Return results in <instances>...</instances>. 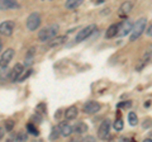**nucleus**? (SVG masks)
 <instances>
[{
  "label": "nucleus",
  "instance_id": "nucleus-1",
  "mask_svg": "<svg viewBox=\"0 0 152 142\" xmlns=\"http://www.w3.org/2000/svg\"><path fill=\"white\" fill-rule=\"evenodd\" d=\"M57 32H58V26L57 24L45 27L43 29H41L39 32H38V40H39L41 42H47L51 38H53L55 36H57Z\"/></svg>",
  "mask_w": 152,
  "mask_h": 142
},
{
  "label": "nucleus",
  "instance_id": "nucleus-2",
  "mask_svg": "<svg viewBox=\"0 0 152 142\" xmlns=\"http://www.w3.org/2000/svg\"><path fill=\"white\" fill-rule=\"evenodd\" d=\"M146 27H147V19L146 18H141V19L137 20L136 24H133L132 27V31H131V37H129V41H136V40H138L141 34L145 32L146 29Z\"/></svg>",
  "mask_w": 152,
  "mask_h": 142
},
{
  "label": "nucleus",
  "instance_id": "nucleus-3",
  "mask_svg": "<svg viewBox=\"0 0 152 142\" xmlns=\"http://www.w3.org/2000/svg\"><path fill=\"white\" fill-rule=\"evenodd\" d=\"M95 29H96V26L95 24H89L85 28H83V29H80L79 33L75 37V43H80V42H83L86 38H89V37L94 33Z\"/></svg>",
  "mask_w": 152,
  "mask_h": 142
},
{
  "label": "nucleus",
  "instance_id": "nucleus-4",
  "mask_svg": "<svg viewBox=\"0 0 152 142\" xmlns=\"http://www.w3.org/2000/svg\"><path fill=\"white\" fill-rule=\"evenodd\" d=\"M41 22H42V19H41L39 13H31L27 18L26 24H27V28L29 31H36V29L39 28Z\"/></svg>",
  "mask_w": 152,
  "mask_h": 142
},
{
  "label": "nucleus",
  "instance_id": "nucleus-5",
  "mask_svg": "<svg viewBox=\"0 0 152 142\" xmlns=\"http://www.w3.org/2000/svg\"><path fill=\"white\" fill-rule=\"evenodd\" d=\"M14 29H15V22L13 20H5L0 23V34L9 37L13 34Z\"/></svg>",
  "mask_w": 152,
  "mask_h": 142
},
{
  "label": "nucleus",
  "instance_id": "nucleus-6",
  "mask_svg": "<svg viewBox=\"0 0 152 142\" xmlns=\"http://www.w3.org/2000/svg\"><path fill=\"white\" fill-rule=\"evenodd\" d=\"M117 26H118V31H117L118 37H124L127 34H129L131 31H132V27H133L132 22L128 20V19L123 20L122 23H119V24H117Z\"/></svg>",
  "mask_w": 152,
  "mask_h": 142
},
{
  "label": "nucleus",
  "instance_id": "nucleus-7",
  "mask_svg": "<svg viewBox=\"0 0 152 142\" xmlns=\"http://www.w3.org/2000/svg\"><path fill=\"white\" fill-rule=\"evenodd\" d=\"M100 108H102V105L98 102L89 100L88 103L84 104L83 112L85 113V114H95V113H98L99 111H100Z\"/></svg>",
  "mask_w": 152,
  "mask_h": 142
},
{
  "label": "nucleus",
  "instance_id": "nucleus-8",
  "mask_svg": "<svg viewBox=\"0 0 152 142\" xmlns=\"http://www.w3.org/2000/svg\"><path fill=\"white\" fill-rule=\"evenodd\" d=\"M110 127H112V123L109 119H105L102 122L100 127L98 130V137L100 140H105L107 137L109 136V132H110Z\"/></svg>",
  "mask_w": 152,
  "mask_h": 142
},
{
  "label": "nucleus",
  "instance_id": "nucleus-9",
  "mask_svg": "<svg viewBox=\"0 0 152 142\" xmlns=\"http://www.w3.org/2000/svg\"><path fill=\"white\" fill-rule=\"evenodd\" d=\"M14 57V50L13 48H8L3 52L1 57H0V67H7L10 64V61Z\"/></svg>",
  "mask_w": 152,
  "mask_h": 142
},
{
  "label": "nucleus",
  "instance_id": "nucleus-10",
  "mask_svg": "<svg viewBox=\"0 0 152 142\" xmlns=\"http://www.w3.org/2000/svg\"><path fill=\"white\" fill-rule=\"evenodd\" d=\"M67 41V36H55L53 38H51L50 41H47V47L48 48H55V47H60L61 45H64Z\"/></svg>",
  "mask_w": 152,
  "mask_h": 142
},
{
  "label": "nucleus",
  "instance_id": "nucleus-11",
  "mask_svg": "<svg viewBox=\"0 0 152 142\" xmlns=\"http://www.w3.org/2000/svg\"><path fill=\"white\" fill-rule=\"evenodd\" d=\"M23 71H24V66H23V64H15V66L10 70V78L9 79H10L13 83L18 81V79L22 75Z\"/></svg>",
  "mask_w": 152,
  "mask_h": 142
},
{
  "label": "nucleus",
  "instance_id": "nucleus-12",
  "mask_svg": "<svg viewBox=\"0 0 152 142\" xmlns=\"http://www.w3.org/2000/svg\"><path fill=\"white\" fill-rule=\"evenodd\" d=\"M19 5L15 3V0H0V9L1 10H10V9H17Z\"/></svg>",
  "mask_w": 152,
  "mask_h": 142
},
{
  "label": "nucleus",
  "instance_id": "nucleus-13",
  "mask_svg": "<svg viewBox=\"0 0 152 142\" xmlns=\"http://www.w3.org/2000/svg\"><path fill=\"white\" fill-rule=\"evenodd\" d=\"M132 9H133V3L129 1V0H127V1H124L119 7V15H122V17L128 15V14L132 12Z\"/></svg>",
  "mask_w": 152,
  "mask_h": 142
},
{
  "label": "nucleus",
  "instance_id": "nucleus-14",
  "mask_svg": "<svg viewBox=\"0 0 152 142\" xmlns=\"http://www.w3.org/2000/svg\"><path fill=\"white\" fill-rule=\"evenodd\" d=\"M77 114H79V111H77V108H76L75 105H71L70 108H67V109L65 111V118H66L67 121L76 119Z\"/></svg>",
  "mask_w": 152,
  "mask_h": 142
},
{
  "label": "nucleus",
  "instance_id": "nucleus-15",
  "mask_svg": "<svg viewBox=\"0 0 152 142\" xmlns=\"http://www.w3.org/2000/svg\"><path fill=\"white\" fill-rule=\"evenodd\" d=\"M36 50H37L36 47H31V48L28 50L23 66H31L33 64V60H34V56H36Z\"/></svg>",
  "mask_w": 152,
  "mask_h": 142
},
{
  "label": "nucleus",
  "instance_id": "nucleus-16",
  "mask_svg": "<svg viewBox=\"0 0 152 142\" xmlns=\"http://www.w3.org/2000/svg\"><path fill=\"white\" fill-rule=\"evenodd\" d=\"M150 60H151V51L148 50V51H147L146 53L143 55V57L141 59L140 64L136 66V70H137V71H141V70L143 69V67H146V66H147V64L150 62Z\"/></svg>",
  "mask_w": 152,
  "mask_h": 142
},
{
  "label": "nucleus",
  "instance_id": "nucleus-17",
  "mask_svg": "<svg viewBox=\"0 0 152 142\" xmlns=\"http://www.w3.org/2000/svg\"><path fill=\"white\" fill-rule=\"evenodd\" d=\"M58 128H60V135H62L64 137H69L72 135V127L69 123H61Z\"/></svg>",
  "mask_w": 152,
  "mask_h": 142
},
{
  "label": "nucleus",
  "instance_id": "nucleus-18",
  "mask_svg": "<svg viewBox=\"0 0 152 142\" xmlns=\"http://www.w3.org/2000/svg\"><path fill=\"white\" fill-rule=\"evenodd\" d=\"M86 131H88V126L84 122H76V124L72 127V132H75L77 135H83Z\"/></svg>",
  "mask_w": 152,
  "mask_h": 142
},
{
  "label": "nucleus",
  "instance_id": "nucleus-19",
  "mask_svg": "<svg viewBox=\"0 0 152 142\" xmlns=\"http://www.w3.org/2000/svg\"><path fill=\"white\" fill-rule=\"evenodd\" d=\"M83 3H84V0H66L65 7H66V9H69V10H74V9L79 8Z\"/></svg>",
  "mask_w": 152,
  "mask_h": 142
},
{
  "label": "nucleus",
  "instance_id": "nucleus-20",
  "mask_svg": "<svg viewBox=\"0 0 152 142\" xmlns=\"http://www.w3.org/2000/svg\"><path fill=\"white\" fill-rule=\"evenodd\" d=\"M117 31H118V26L117 24L109 26V28H108L107 32H105V38L107 40H110V38H113V37H115L117 36Z\"/></svg>",
  "mask_w": 152,
  "mask_h": 142
},
{
  "label": "nucleus",
  "instance_id": "nucleus-21",
  "mask_svg": "<svg viewBox=\"0 0 152 142\" xmlns=\"http://www.w3.org/2000/svg\"><path fill=\"white\" fill-rule=\"evenodd\" d=\"M3 70L0 71V80L1 81H7V80H9V78H10V70L7 67H1Z\"/></svg>",
  "mask_w": 152,
  "mask_h": 142
},
{
  "label": "nucleus",
  "instance_id": "nucleus-22",
  "mask_svg": "<svg viewBox=\"0 0 152 142\" xmlns=\"http://www.w3.org/2000/svg\"><path fill=\"white\" fill-rule=\"evenodd\" d=\"M128 122H129L131 126H137V123H138V118H137V114L134 112L128 113Z\"/></svg>",
  "mask_w": 152,
  "mask_h": 142
},
{
  "label": "nucleus",
  "instance_id": "nucleus-23",
  "mask_svg": "<svg viewBox=\"0 0 152 142\" xmlns=\"http://www.w3.org/2000/svg\"><path fill=\"white\" fill-rule=\"evenodd\" d=\"M27 130H28V132H29L31 135H34V136H38V135H39V132H38L37 127L33 124V123H28V124H27Z\"/></svg>",
  "mask_w": 152,
  "mask_h": 142
},
{
  "label": "nucleus",
  "instance_id": "nucleus-24",
  "mask_svg": "<svg viewBox=\"0 0 152 142\" xmlns=\"http://www.w3.org/2000/svg\"><path fill=\"white\" fill-rule=\"evenodd\" d=\"M58 137H60V128H58V127H53V128H52L51 135H50V140L55 141V140L58 138Z\"/></svg>",
  "mask_w": 152,
  "mask_h": 142
},
{
  "label": "nucleus",
  "instance_id": "nucleus-25",
  "mask_svg": "<svg viewBox=\"0 0 152 142\" xmlns=\"http://www.w3.org/2000/svg\"><path fill=\"white\" fill-rule=\"evenodd\" d=\"M27 140H28V135H27V132H24V131H20L15 136V141L22 142V141H27Z\"/></svg>",
  "mask_w": 152,
  "mask_h": 142
},
{
  "label": "nucleus",
  "instance_id": "nucleus-26",
  "mask_svg": "<svg viewBox=\"0 0 152 142\" xmlns=\"http://www.w3.org/2000/svg\"><path fill=\"white\" fill-rule=\"evenodd\" d=\"M113 127H114V130L118 131V132L122 131V130H123V127H124V124H123V121L121 119V118H118V119H115V122H114Z\"/></svg>",
  "mask_w": 152,
  "mask_h": 142
},
{
  "label": "nucleus",
  "instance_id": "nucleus-27",
  "mask_svg": "<svg viewBox=\"0 0 152 142\" xmlns=\"http://www.w3.org/2000/svg\"><path fill=\"white\" fill-rule=\"evenodd\" d=\"M14 126H15V122H14L13 119H8V121H5V131H7V132L13 131Z\"/></svg>",
  "mask_w": 152,
  "mask_h": 142
},
{
  "label": "nucleus",
  "instance_id": "nucleus-28",
  "mask_svg": "<svg viewBox=\"0 0 152 142\" xmlns=\"http://www.w3.org/2000/svg\"><path fill=\"white\" fill-rule=\"evenodd\" d=\"M37 111L39 112L41 114H47V107H46V104H43V103L38 104V105H37Z\"/></svg>",
  "mask_w": 152,
  "mask_h": 142
},
{
  "label": "nucleus",
  "instance_id": "nucleus-29",
  "mask_svg": "<svg viewBox=\"0 0 152 142\" xmlns=\"http://www.w3.org/2000/svg\"><path fill=\"white\" fill-rule=\"evenodd\" d=\"M23 74V72H22ZM32 74V70L29 69V70H28L27 71V72L26 74H23V75H20V76H19V79H18V81H24V80L26 79H28V76H29V75Z\"/></svg>",
  "mask_w": 152,
  "mask_h": 142
},
{
  "label": "nucleus",
  "instance_id": "nucleus-30",
  "mask_svg": "<svg viewBox=\"0 0 152 142\" xmlns=\"http://www.w3.org/2000/svg\"><path fill=\"white\" fill-rule=\"evenodd\" d=\"M147 36L148 37L152 36V26L151 24H148V27H147Z\"/></svg>",
  "mask_w": 152,
  "mask_h": 142
},
{
  "label": "nucleus",
  "instance_id": "nucleus-31",
  "mask_svg": "<svg viewBox=\"0 0 152 142\" xmlns=\"http://www.w3.org/2000/svg\"><path fill=\"white\" fill-rule=\"evenodd\" d=\"M150 127H151V122L150 119H147V122L143 123V128H150Z\"/></svg>",
  "mask_w": 152,
  "mask_h": 142
},
{
  "label": "nucleus",
  "instance_id": "nucleus-32",
  "mask_svg": "<svg viewBox=\"0 0 152 142\" xmlns=\"http://www.w3.org/2000/svg\"><path fill=\"white\" fill-rule=\"evenodd\" d=\"M118 107H131V102H128V103H121Z\"/></svg>",
  "mask_w": 152,
  "mask_h": 142
},
{
  "label": "nucleus",
  "instance_id": "nucleus-33",
  "mask_svg": "<svg viewBox=\"0 0 152 142\" xmlns=\"http://www.w3.org/2000/svg\"><path fill=\"white\" fill-rule=\"evenodd\" d=\"M4 133H5V131H4V128L3 127H0V140L3 138V136H4Z\"/></svg>",
  "mask_w": 152,
  "mask_h": 142
},
{
  "label": "nucleus",
  "instance_id": "nucleus-34",
  "mask_svg": "<svg viewBox=\"0 0 152 142\" xmlns=\"http://www.w3.org/2000/svg\"><path fill=\"white\" fill-rule=\"evenodd\" d=\"M95 138L94 137H86V138H84V141H94Z\"/></svg>",
  "mask_w": 152,
  "mask_h": 142
},
{
  "label": "nucleus",
  "instance_id": "nucleus-35",
  "mask_svg": "<svg viewBox=\"0 0 152 142\" xmlns=\"http://www.w3.org/2000/svg\"><path fill=\"white\" fill-rule=\"evenodd\" d=\"M145 107H146V108H150V107H151V102H150V100L146 102V103H145Z\"/></svg>",
  "mask_w": 152,
  "mask_h": 142
},
{
  "label": "nucleus",
  "instance_id": "nucleus-36",
  "mask_svg": "<svg viewBox=\"0 0 152 142\" xmlns=\"http://www.w3.org/2000/svg\"><path fill=\"white\" fill-rule=\"evenodd\" d=\"M1 50H3V43H1V41H0V52H1Z\"/></svg>",
  "mask_w": 152,
  "mask_h": 142
}]
</instances>
